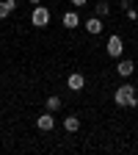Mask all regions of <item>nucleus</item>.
<instances>
[{"label": "nucleus", "mask_w": 138, "mask_h": 155, "mask_svg": "<svg viewBox=\"0 0 138 155\" xmlns=\"http://www.w3.org/2000/svg\"><path fill=\"white\" fill-rule=\"evenodd\" d=\"M86 3H88V0H72V6H75V8H83Z\"/></svg>", "instance_id": "obj_14"}, {"label": "nucleus", "mask_w": 138, "mask_h": 155, "mask_svg": "<svg viewBox=\"0 0 138 155\" xmlns=\"http://www.w3.org/2000/svg\"><path fill=\"white\" fill-rule=\"evenodd\" d=\"M127 19H138V11H135V8H133V6H130V8H127Z\"/></svg>", "instance_id": "obj_13"}, {"label": "nucleus", "mask_w": 138, "mask_h": 155, "mask_svg": "<svg viewBox=\"0 0 138 155\" xmlns=\"http://www.w3.org/2000/svg\"><path fill=\"white\" fill-rule=\"evenodd\" d=\"M64 130H66V133H77V130H80V119H77L75 114L64 116Z\"/></svg>", "instance_id": "obj_8"}, {"label": "nucleus", "mask_w": 138, "mask_h": 155, "mask_svg": "<svg viewBox=\"0 0 138 155\" xmlns=\"http://www.w3.org/2000/svg\"><path fill=\"white\" fill-rule=\"evenodd\" d=\"M28 3H33V6H39V3H42V0H28Z\"/></svg>", "instance_id": "obj_16"}, {"label": "nucleus", "mask_w": 138, "mask_h": 155, "mask_svg": "<svg viewBox=\"0 0 138 155\" xmlns=\"http://www.w3.org/2000/svg\"><path fill=\"white\" fill-rule=\"evenodd\" d=\"M61 22H64V28H69V31H75L77 25H80V17H77L75 11H66V14H64V19H61Z\"/></svg>", "instance_id": "obj_9"}, {"label": "nucleus", "mask_w": 138, "mask_h": 155, "mask_svg": "<svg viewBox=\"0 0 138 155\" xmlns=\"http://www.w3.org/2000/svg\"><path fill=\"white\" fill-rule=\"evenodd\" d=\"M30 22H33L36 28H47V25H50V8H44L42 3H39V6L33 8V14H30Z\"/></svg>", "instance_id": "obj_3"}, {"label": "nucleus", "mask_w": 138, "mask_h": 155, "mask_svg": "<svg viewBox=\"0 0 138 155\" xmlns=\"http://www.w3.org/2000/svg\"><path fill=\"white\" fill-rule=\"evenodd\" d=\"M14 8H17V0H0V19H6Z\"/></svg>", "instance_id": "obj_10"}, {"label": "nucleus", "mask_w": 138, "mask_h": 155, "mask_svg": "<svg viewBox=\"0 0 138 155\" xmlns=\"http://www.w3.org/2000/svg\"><path fill=\"white\" fill-rule=\"evenodd\" d=\"M36 127L42 130V133H50V130L55 127V116H53V111H47V114H39V119H36Z\"/></svg>", "instance_id": "obj_4"}, {"label": "nucleus", "mask_w": 138, "mask_h": 155, "mask_svg": "<svg viewBox=\"0 0 138 155\" xmlns=\"http://www.w3.org/2000/svg\"><path fill=\"white\" fill-rule=\"evenodd\" d=\"M66 86H69V91H80V89L86 86V78H83L80 72H72V75L66 78Z\"/></svg>", "instance_id": "obj_5"}, {"label": "nucleus", "mask_w": 138, "mask_h": 155, "mask_svg": "<svg viewBox=\"0 0 138 155\" xmlns=\"http://www.w3.org/2000/svg\"><path fill=\"white\" fill-rule=\"evenodd\" d=\"M113 103H116V108H135V105H138L135 86H133V83L116 86V91H113Z\"/></svg>", "instance_id": "obj_1"}, {"label": "nucleus", "mask_w": 138, "mask_h": 155, "mask_svg": "<svg viewBox=\"0 0 138 155\" xmlns=\"http://www.w3.org/2000/svg\"><path fill=\"white\" fill-rule=\"evenodd\" d=\"M83 25H86V31H88L91 36H97V33H102V28H105V25H102V17H88V19H86Z\"/></svg>", "instance_id": "obj_6"}, {"label": "nucleus", "mask_w": 138, "mask_h": 155, "mask_svg": "<svg viewBox=\"0 0 138 155\" xmlns=\"http://www.w3.org/2000/svg\"><path fill=\"white\" fill-rule=\"evenodd\" d=\"M116 72H119L122 78H130V75L135 72V64L130 61V58H122V61H119V64H116Z\"/></svg>", "instance_id": "obj_7"}, {"label": "nucleus", "mask_w": 138, "mask_h": 155, "mask_svg": "<svg viewBox=\"0 0 138 155\" xmlns=\"http://www.w3.org/2000/svg\"><path fill=\"white\" fill-rule=\"evenodd\" d=\"M119 6H122V8H124V11H127V8H130V6H133V0H119Z\"/></svg>", "instance_id": "obj_15"}, {"label": "nucleus", "mask_w": 138, "mask_h": 155, "mask_svg": "<svg viewBox=\"0 0 138 155\" xmlns=\"http://www.w3.org/2000/svg\"><path fill=\"white\" fill-rule=\"evenodd\" d=\"M61 105H64V100H61L58 94H50V97H47V103H44V108H47V111H53V114L61 108Z\"/></svg>", "instance_id": "obj_11"}, {"label": "nucleus", "mask_w": 138, "mask_h": 155, "mask_svg": "<svg viewBox=\"0 0 138 155\" xmlns=\"http://www.w3.org/2000/svg\"><path fill=\"white\" fill-rule=\"evenodd\" d=\"M94 11H97V17H108L111 14V3L108 0H100V3H94Z\"/></svg>", "instance_id": "obj_12"}, {"label": "nucleus", "mask_w": 138, "mask_h": 155, "mask_svg": "<svg viewBox=\"0 0 138 155\" xmlns=\"http://www.w3.org/2000/svg\"><path fill=\"white\" fill-rule=\"evenodd\" d=\"M105 53H108L111 58H122V53H124V42H122V36H119V33L108 36V42H105Z\"/></svg>", "instance_id": "obj_2"}]
</instances>
